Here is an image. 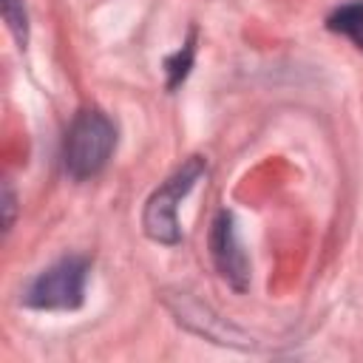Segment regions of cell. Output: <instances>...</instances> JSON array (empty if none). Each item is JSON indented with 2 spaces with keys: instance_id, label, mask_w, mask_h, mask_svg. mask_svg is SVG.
Segmentation results:
<instances>
[{
  "instance_id": "6da1fadb",
  "label": "cell",
  "mask_w": 363,
  "mask_h": 363,
  "mask_svg": "<svg viewBox=\"0 0 363 363\" xmlns=\"http://www.w3.org/2000/svg\"><path fill=\"white\" fill-rule=\"evenodd\" d=\"M116 150V125L99 108H82L62 139V167L71 179L85 182L105 170Z\"/></svg>"
},
{
  "instance_id": "7a4b0ae2",
  "label": "cell",
  "mask_w": 363,
  "mask_h": 363,
  "mask_svg": "<svg viewBox=\"0 0 363 363\" xmlns=\"http://www.w3.org/2000/svg\"><path fill=\"white\" fill-rule=\"evenodd\" d=\"M207 162L201 156H190L182 167H176L147 199L142 213L145 235L156 244H179L182 241V224H179V204L182 199L196 187V182L204 176Z\"/></svg>"
},
{
  "instance_id": "3957f363",
  "label": "cell",
  "mask_w": 363,
  "mask_h": 363,
  "mask_svg": "<svg viewBox=\"0 0 363 363\" xmlns=\"http://www.w3.org/2000/svg\"><path fill=\"white\" fill-rule=\"evenodd\" d=\"M88 258L82 255H65L54 261L51 267L40 269L26 292L23 303L31 309H45V312H65L77 309L85 301V281H88Z\"/></svg>"
},
{
  "instance_id": "277c9868",
  "label": "cell",
  "mask_w": 363,
  "mask_h": 363,
  "mask_svg": "<svg viewBox=\"0 0 363 363\" xmlns=\"http://www.w3.org/2000/svg\"><path fill=\"white\" fill-rule=\"evenodd\" d=\"M210 258H213L218 275L235 292H244L250 286V261H247V252L241 250L233 213H227V210H221L213 218V227H210Z\"/></svg>"
},
{
  "instance_id": "5b68a950",
  "label": "cell",
  "mask_w": 363,
  "mask_h": 363,
  "mask_svg": "<svg viewBox=\"0 0 363 363\" xmlns=\"http://www.w3.org/2000/svg\"><path fill=\"white\" fill-rule=\"evenodd\" d=\"M326 28L352 40V45L357 51H363V0H349V3L337 6L326 17Z\"/></svg>"
},
{
  "instance_id": "8992f818",
  "label": "cell",
  "mask_w": 363,
  "mask_h": 363,
  "mask_svg": "<svg viewBox=\"0 0 363 363\" xmlns=\"http://www.w3.org/2000/svg\"><path fill=\"white\" fill-rule=\"evenodd\" d=\"M193 57H196V31H190V37L184 40V45H182L176 54H170V57L164 60L167 88H170V91L179 88V85L184 82V77L190 74V68H193Z\"/></svg>"
},
{
  "instance_id": "52a82bcc",
  "label": "cell",
  "mask_w": 363,
  "mask_h": 363,
  "mask_svg": "<svg viewBox=\"0 0 363 363\" xmlns=\"http://www.w3.org/2000/svg\"><path fill=\"white\" fill-rule=\"evenodd\" d=\"M0 9H3V20H6L9 31L14 34V40L20 45H26V40H28V17H26L23 0H0Z\"/></svg>"
},
{
  "instance_id": "ba28073f",
  "label": "cell",
  "mask_w": 363,
  "mask_h": 363,
  "mask_svg": "<svg viewBox=\"0 0 363 363\" xmlns=\"http://www.w3.org/2000/svg\"><path fill=\"white\" fill-rule=\"evenodd\" d=\"M3 207H6V221H3V227L11 230V221H14V193H11L9 184H6V190H3Z\"/></svg>"
}]
</instances>
